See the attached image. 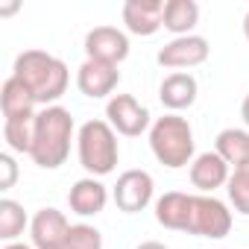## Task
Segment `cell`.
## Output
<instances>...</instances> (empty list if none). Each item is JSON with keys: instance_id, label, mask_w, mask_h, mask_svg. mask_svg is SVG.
I'll list each match as a JSON object with an SVG mask.
<instances>
[{"instance_id": "2e32d148", "label": "cell", "mask_w": 249, "mask_h": 249, "mask_svg": "<svg viewBox=\"0 0 249 249\" xmlns=\"http://www.w3.org/2000/svg\"><path fill=\"white\" fill-rule=\"evenodd\" d=\"M156 220L159 226L170 229V231H188V220H191V194L182 191H167L156 199Z\"/></svg>"}, {"instance_id": "3957f363", "label": "cell", "mask_w": 249, "mask_h": 249, "mask_svg": "<svg viewBox=\"0 0 249 249\" xmlns=\"http://www.w3.org/2000/svg\"><path fill=\"white\" fill-rule=\"evenodd\" d=\"M150 150L156 156L159 164L179 170V167H191V161L196 159V141H194V129L188 117L167 111L164 117H156L150 126Z\"/></svg>"}, {"instance_id": "30bf717a", "label": "cell", "mask_w": 249, "mask_h": 249, "mask_svg": "<svg viewBox=\"0 0 249 249\" xmlns=\"http://www.w3.org/2000/svg\"><path fill=\"white\" fill-rule=\"evenodd\" d=\"M71 223L59 208H38L30 223V237L36 249H68Z\"/></svg>"}, {"instance_id": "7402d4cb", "label": "cell", "mask_w": 249, "mask_h": 249, "mask_svg": "<svg viewBox=\"0 0 249 249\" xmlns=\"http://www.w3.org/2000/svg\"><path fill=\"white\" fill-rule=\"evenodd\" d=\"M226 194H229V205L249 217V167H240V170H231L229 176V185H226Z\"/></svg>"}, {"instance_id": "d4e9b609", "label": "cell", "mask_w": 249, "mask_h": 249, "mask_svg": "<svg viewBox=\"0 0 249 249\" xmlns=\"http://www.w3.org/2000/svg\"><path fill=\"white\" fill-rule=\"evenodd\" d=\"M240 117H243L246 129H249V94H246V97H243V103H240Z\"/></svg>"}, {"instance_id": "83f0119b", "label": "cell", "mask_w": 249, "mask_h": 249, "mask_svg": "<svg viewBox=\"0 0 249 249\" xmlns=\"http://www.w3.org/2000/svg\"><path fill=\"white\" fill-rule=\"evenodd\" d=\"M243 36H246V41H249V9H246V15H243Z\"/></svg>"}, {"instance_id": "ba28073f", "label": "cell", "mask_w": 249, "mask_h": 249, "mask_svg": "<svg viewBox=\"0 0 249 249\" xmlns=\"http://www.w3.org/2000/svg\"><path fill=\"white\" fill-rule=\"evenodd\" d=\"M208 53H211V47H208V38H202V36H179V38H170L161 50H159V56H156V62L161 65V68H167V71H191V68H199L202 62H208Z\"/></svg>"}, {"instance_id": "8fae6325", "label": "cell", "mask_w": 249, "mask_h": 249, "mask_svg": "<svg viewBox=\"0 0 249 249\" xmlns=\"http://www.w3.org/2000/svg\"><path fill=\"white\" fill-rule=\"evenodd\" d=\"M164 3L167 0H126L123 3V27L132 36H156L164 27Z\"/></svg>"}, {"instance_id": "9c48e42d", "label": "cell", "mask_w": 249, "mask_h": 249, "mask_svg": "<svg viewBox=\"0 0 249 249\" xmlns=\"http://www.w3.org/2000/svg\"><path fill=\"white\" fill-rule=\"evenodd\" d=\"M129 56V36L117 27H94L85 36V59L120 65Z\"/></svg>"}, {"instance_id": "484cf974", "label": "cell", "mask_w": 249, "mask_h": 249, "mask_svg": "<svg viewBox=\"0 0 249 249\" xmlns=\"http://www.w3.org/2000/svg\"><path fill=\"white\" fill-rule=\"evenodd\" d=\"M135 249H167L164 243H159V240H144L141 246H135Z\"/></svg>"}, {"instance_id": "4fadbf2b", "label": "cell", "mask_w": 249, "mask_h": 249, "mask_svg": "<svg viewBox=\"0 0 249 249\" xmlns=\"http://www.w3.org/2000/svg\"><path fill=\"white\" fill-rule=\"evenodd\" d=\"M188 176H191V185L199 191V194H214L217 188H226L229 185V176H231V167L214 153H199L191 167H188Z\"/></svg>"}, {"instance_id": "cb8c5ba5", "label": "cell", "mask_w": 249, "mask_h": 249, "mask_svg": "<svg viewBox=\"0 0 249 249\" xmlns=\"http://www.w3.org/2000/svg\"><path fill=\"white\" fill-rule=\"evenodd\" d=\"M18 182V164L12 153H0V191H9Z\"/></svg>"}, {"instance_id": "277c9868", "label": "cell", "mask_w": 249, "mask_h": 249, "mask_svg": "<svg viewBox=\"0 0 249 249\" xmlns=\"http://www.w3.org/2000/svg\"><path fill=\"white\" fill-rule=\"evenodd\" d=\"M76 156L79 164L88 176L103 179L114 173L120 147H117V132L108 126V120H85L76 132Z\"/></svg>"}, {"instance_id": "44dd1931", "label": "cell", "mask_w": 249, "mask_h": 249, "mask_svg": "<svg viewBox=\"0 0 249 249\" xmlns=\"http://www.w3.org/2000/svg\"><path fill=\"white\" fill-rule=\"evenodd\" d=\"M33 132H36V117L3 120V141H6L9 153L30 156V150H33Z\"/></svg>"}, {"instance_id": "e0dca14e", "label": "cell", "mask_w": 249, "mask_h": 249, "mask_svg": "<svg viewBox=\"0 0 249 249\" xmlns=\"http://www.w3.org/2000/svg\"><path fill=\"white\" fill-rule=\"evenodd\" d=\"M36 97L27 91V85L18 76H9L0 88V111H3V120H18V117H36Z\"/></svg>"}, {"instance_id": "d6986e66", "label": "cell", "mask_w": 249, "mask_h": 249, "mask_svg": "<svg viewBox=\"0 0 249 249\" xmlns=\"http://www.w3.org/2000/svg\"><path fill=\"white\" fill-rule=\"evenodd\" d=\"M199 24V3L196 0H167L164 3V30L179 36H191V30Z\"/></svg>"}, {"instance_id": "ffe728a7", "label": "cell", "mask_w": 249, "mask_h": 249, "mask_svg": "<svg viewBox=\"0 0 249 249\" xmlns=\"http://www.w3.org/2000/svg\"><path fill=\"white\" fill-rule=\"evenodd\" d=\"M30 223H33V220L27 217V211H24L21 202H15V199H9V196L0 199V237H3L6 243H15V240L24 234V229H27Z\"/></svg>"}, {"instance_id": "ac0fdd59", "label": "cell", "mask_w": 249, "mask_h": 249, "mask_svg": "<svg viewBox=\"0 0 249 249\" xmlns=\"http://www.w3.org/2000/svg\"><path fill=\"white\" fill-rule=\"evenodd\" d=\"M214 153H217L231 170L249 167V129L229 126V129L217 132V138H214Z\"/></svg>"}, {"instance_id": "52a82bcc", "label": "cell", "mask_w": 249, "mask_h": 249, "mask_svg": "<svg viewBox=\"0 0 249 249\" xmlns=\"http://www.w3.org/2000/svg\"><path fill=\"white\" fill-rule=\"evenodd\" d=\"M156 196V182L147 170H123L117 176V185L111 188V199L117 211L123 214H138L144 211Z\"/></svg>"}, {"instance_id": "9a60e30c", "label": "cell", "mask_w": 249, "mask_h": 249, "mask_svg": "<svg viewBox=\"0 0 249 249\" xmlns=\"http://www.w3.org/2000/svg\"><path fill=\"white\" fill-rule=\"evenodd\" d=\"M108 202V191L100 179L94 176H85V179H76L68 191V205L73 214L79 217H97Z\"/></svg>"}, {"instance_id": "5bb4252c", "label": "cell", "mask_w": 249, "mask_h": 249, "mask_svg": "<svg viewBox=\"0 0 249 249\" xmlns=\"http://www.w3.org/2000/svg\"><path fill=\"white\" fill-rule=\"evenodd\" d=\"M196 94H199V85H196V76L188 73V71H176V73H167L159 85V100L164 108H170L173 114H179L182 108H191L196 103Z\"/></svg>"}, {"instance_id": "7a4b0ae2", "label": "cell", "mask_w": 249, "mask_h": 249, "mask_svg": "<svg viewBox=\"0 0 249 249\" xmlns=\"http://www.w3.org/2000/svg\"><path fill=\"white\" fill-rule=\"evenodd\" d=\"M12 76H18L27 85V91L36 97V103L41 108L59 106L56 100L68 91V82H71L68 65L62 59H56L53 53H44V50H24V53H18Z\"/></svg>"}, {"instance_id": "603a6c76", "label": "cell", "mask_w": 249, "mask_h": 249, "mask_svg": "<svg viewBox=\"0 0 249 249\" xmlns=\"http://www.w3.org/2000/svg\"><path fill=\"white\" fill-rule=\"evenodd\" d=\"M68 249H103V234L91 223H73L68 234Z\"/></svg>"}, {"instance_id": "8992f818", "label": "cell", "mask_w": 249, "mask_h": 249, "mask_svg": "<svg viewBox=\"0 0 249 249\" xmlns=\"http://www.w3.org/2000/svg\"><path fill=\"white\" fill-rule=\"evenodd\" d=\"M106 120L108 126L117 135H126V138H138L144 132H150L153 126V117L147 111V106H141L132 94H114L106 103Z\"/></svg>"}, {"instance_id": "7c38bea8", "label": "cell", "mask_w": 249, "mask_h": 249, "mask_svg": "<svg viewBox=\"0 0 249 249\" xmlns=\"http://www.w3.org/2000/svg\"><path fill=\"white\" fill-rule=\"evenodd\" d=\"M120 82V71L117 65H106V62H94L85 59L76 71V88L88 97V100H103L108 97Z\"/></svg>"}, {"instance_id": "4316f807", "label": "cell", "mask_w": 249, "mask_h": 249, "mask_svg": "<svg viewBox=\"0 0 249 249\" xmlns=\"http://www.w3.org/2000/svg\"><path fill=\"white\" fill-rule=\"evenodd\" d=\"M3 249H36V246H27V243H18V240H15V243H6Z\"/></svg>"}, {"instance_id": "6da1fadb", "label": "cell", "mask_w": 249, "mask_h": 249, "mask_svg": "<svg viewBox=\"0 0 249 249\" xmlns=\"http://www.w3.org/2000/svg\"><path fill=\"white\" fill-rule=\"evenodd\" d=\"M76 123L65 106H47L36 114V132L30 159L41 170H56L71 156V141H76Z\"/></svg>"}, {"instance_id": "5b68a950", "label": "cell", "mask_w": 249, "mask_h": 249, "mask_svg": "<svg viewBox=\"0 0 249 249\" xmlns=\"http://www.w3.org/2000/svg\"><path fill=\"white\" fill-rule=\"evenodd\" d=\"M231 231V211L214 194H191V220L188 234L220 240Z\"/></svg>"}]
</instances>
